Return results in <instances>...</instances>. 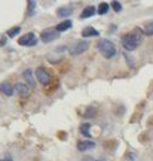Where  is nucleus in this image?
<instances>
[{
	"mask_svg": "<svg viewBox=\"0 0 153 161\" xmlns=\"http://www.w3.org/2000/svg\"><path fill=\"white\" fill-rule=\"evenodd\" d=\"M142 30L139 28H134L132 31H129L128 34H125L123 38H122V44L124 47V49L132 52L142 42Z\"/></svg>",
	"mask_w": 153,
	"mask_h": 161,
	"instance_id": "1",
	"label": "nucleus"
},
{
	"mask_svg": "<svg viewBox=\"0 0 153 161\" xmlns=\"http://www.w3.org/2000/svg\"><path fill=\"white\" fill-rule=\"evenodd\" d=\"M97 48L102 53V55L107 59H110L115 55V45L109 39H100L97 44Z\"/></svg>",
	"mask_w": 153,
	"mask_h": 161,
	"instance_id": "2",
	"label": "nucleus"
},
{
	"mask_svg": "<svg viewBox=\"0 0 153 161\" xmlns=\"http://www.w3.org/2000/svg\"><path fill=\"white\" fill-rule=\"evenodd\" d=\"M58 31L55 30V28H48L45 30L41 31L40 34V39L44 42V43H51L53 40H55L58 38Z\"/></svg>",
	"mask_w": 153,
	"mask_h": 161,
	"instance_id": "3",
	"label": "nucleus"
},
{
	"mask_svg": "<svg viewBox=\"0 0 153 161\" xmlns=\"http://www.w3.org/2000/svg\"><path fill=\"white\" fill-rule=\"evenodd\" d=\"M35 75H36V79L41 83V84H44V86H46V84H49L50 83V80H51V77H50V74L46 72V69H44L43 67H39V68H36V72H35Z\"/></svg>",
	"mask_w": 153,
	"mask_h": 161,
	"instance_id": "4",
	"label": "nucleus"
},
{
	"mask_svg": "<svg viewBox=\"0 0 153 161\" xmlns=\"http://www.w3.org/2000/svg\"><path fill=\"white\" fill-rule=\"evenodd\" d=\"M88 48H89V43L87 40H82V42L76 43L74 47H71V49L69 52L71 55H79V54H83Z\"/></svg>",
	"mask_w": 153,
	"mask_h": 161,
	"instance_id": "5",
	"label": "nucleus"
},
{
	"mask_svg": "<svg viewBox=\"0 0 153 161\" xmlns=\"http://www.w3.org/2000/svg\"><path fill=\"white\" fill-rule=\"evenodd\" d=\"M18 43H19L20 45L31 47V45H35V44H36V38H35V35H34L33 33H26L25 35H23V36L18 40Z\"/></svg>",
	"mask_w": 153,
	"mask_h": 161,
	"instance_id": "6",
	"label": "nucleus"
},
{
	"mask_svg": "<svg viewBox=\"0 0 153 161\" xmlns=\"http://www.w3.org/2000/svg\"><path fill=\"white\" fill-rule=\"evenodd\" d=\"M76 146H78V150H79L80 152H84V151H87V150L94 148V147H95V143H94L93 141H90V140H83V141H79Z\"/></svg>",
	"mask_w": 153,
	"mask_h": 161,
	"instance_id": "7",
	"label": "nucleus"
},
{
	"mask_svg": "<svg viewBox=\"0 0 153 161\" xmlns=\"http://www.w3.org/2000/svg\"><path fill=\"white\" fill-rule=\"evenodd\" d=\"M0 92H3L5 96L10 97V96L14 94V88L11 87L10 83H8V82H3V83H0Z\"/></svg>",
	"mask_w": 153,
	"mask_h": 161,
	"instance_id": "8",
	"label": "nucleus"
},
{
	"mask_svg": "<svg viewBox=\"0 0 153 161\" xmlns=\"http://www.w3.org/2000/svg\"><path fill=\"white\" fill-rule=\"evenodd\" d=\"M99 35V31L92 26H87L82 30V36L83 38H90V36H98Z\"/></svg>",
	"mask_w": 153,
	"mask_h": 161,
	"instance_id": "9",
	"label": "nucleus"
},
{
	"mask_svg": "<svg viewBox=\"0 0 153 161\" xmlns=\"http://www.w3.org/2000/svg\"><path fill=\"white\" fill-rule=\"evenodd\" d=\"M14 89H15L21 97H26V96L29 94V87H28L26 84H24V83H16L15 87H14Z\"/></svg>",
	"mask_w": 153,
	"mask_h": 161,
	"instance_id": "10",
	"label": "nucleus"
},
{
	"mask_svg": "<svg viewBox=\"0 0 153 161\" xmlns=\"http://www.w3.org/2000/svg\"><path fill=\"white\" fill-rule=\"evenodd\" d=\"M97 13V8H94V6H87V8H84L83 9V11H82V14H80V19H87V18H90V16H93L94 14Z\"/></svg>",
	"mask_w": 153,
	"mask_h": 161,
	"instance_id": "11",
	"label": "nucleus"
},
{
	"mask_svg": "<svg viewBox=\"0 0 153 161\" xmlns=\"http://www.w3.org/2000/svg\"><path fill=\"white\" fill-rule=\"evenodd\" d=\"M71 28V21L69 20V19H66V20H63L61 23H59L56 26H55V30L59 33V31H65V30H68V29H70Z\"/></svg>",
	"mask_w": 153,
	"mask_h": 161,
	"instance_id": "12",
	"label": "nucleus"
},
{
	"mask_svg": "<svg viewBox=\"0 0 153 161\" xmlns=\"http://www.w3.org/2000/svg\"><path fill=\"white\" fill-rule=\"evenodd\" d=\"M24 78H25V80H26V83H28L31 88L35 87V79H34V77H33L31 69H26V70L24 72Z\"/></svg>",
	"mask_w": 153,
	"mask_h": 161,
	"instance_id": "13",
	"label": "nucleus"
},
{
	"mask_svg": "<svg viewBox=\"0 0 153 161\" xmlns=\"http://www.w3.org/2000/svg\"><path fill=\"white\" fill-rule=\"evenodd\" d=\"M71 13H73V10H71L70 8H66V6L59 8V9H58V11H56V14H58L60 18H66V16H69Z\"/></svg>",
	"mask_w": 153,
	"mask_h": 161,
	"instance_id": "14",
	"label": "nucleus"
},
{
	"mask_svg": "<svg viewBox=\"0 0 153 161\" xmlns=\"http://www.w3.org/2000/svg\"><path fill=\"white\" fill-rule=\"evenodd\" d=\"M108 10H109V4L108 3H100L99 5H98V8H97V13L99 14V15H104V14H107L108 13Z\"/></svg>",
	"mask_w": 153,
	"mask_h": 161,
	"instance_id": "15",
	"label": "nucleus"
},
{
	"mask_svg": "<svg viewBox=\"0 0 153 161\" xmlns=\"http://www.w3.org/2000/svg\"><path fill=\"white\" fill-rule=\"evenodd\" d=\"M89 128H90V123H87V122H85V123H82V125H80V127H79L80 133H82V135H84L85 137H92Z\"/></svg>",
	"mask_w": 153,
	"mask_h": 161,
	"instance_id": "16",
	"label": "nucleus"
},
{
	"mask_svg": "<svg viewBox=\"0 0 153 161\" xmlns=\"http://www.w3.org/2000/svg\"><path fill=\"white\" fill-rule=\"evenodd\" d=\"M20 30H21V28L20 26H14V28H11L10 30H8V36L9 38H14L15 35H18L19 33H20Z\"/></svg>",
	"mask_w": 153,
	"mask_h": 161,
	"instance_id": "17",
	"label": "nucleus"
},
{
	"mask_svg": "<svg viewBox=\"0 0 153 161\" xmlns=\"http://www.w3.org/2000/svg\"><path fill=\"white\" fill-rule=\"evenodd\" d=\"M95 113H97V109L94 107H88L87 111H85V113H84V117L85 118H92V117L95 116Z\"/></svg>",
	"mask_w": 153,
	"mask_h": 161,
	"instance_id": "18",
	"label": "nucleus"
},
{
	"mask_svg": "<svg viewBox=\"0 0 153 161\" xmlns=\"http://www.w3.org/2000/svg\"><path fill=\"white\" fill-rule=\"evenodd\" d=\"M144 34L148 35V36L153 35V23H148V24L145 25V28H144Z\"/></svg>",
	"mask_w": 153,
	"mask_h": 161,
	"instance_id": "19",
	"label": "nucleus"
},
{
	"mask_svg": "<svg viewBox=\"0 0 153 161\" xmlns=\"http://www.w3.org/2000/svg\"><path fill=\"white\" fill-rule=\"evenodd\" d=\"M35 6H36V3L35 1H28V11H29V15H31L34 13Z\"/></svg>",
	"mask_w": 153,
	"mask_h": 161,
	"instance_id": "20",
	"label": "nucleus"
},
{
	"mask_svg": "<svg viewBox=\"0 0 153 161\" xmlns=\"http://www.w3.org/2000/svg\"><path fill=\"white\" fill-rule=\"evenodd\" d=\"M112 8L114 9V11L119 13V11L122 10V4H120L119 1H112Z\"/></svg>",
	"mask_w": 153,
	"mask_h": 161,
	"instance_id": "21",
	"label": "nucleus"
},
{
	"mask_svg": "<svg viewBox=\"0 0 153 161\" xmlns=\"http://www.w3.org/2000/svg\"><path fill=\"white\" fill-rule=\"evenodd\" d=\"M82 161H95L92 156H85V157H83V160Z\"/></svg>",
	"mask_w": 153,
	"mask_h": 161,
	"instance_id": "22",
	"label": "nucleus"
},
{
	"mask_svg": "<svg viewBox=\"0 0 153 161\" xmlns=\"http://www.w3.org/2000/svg\"><path fill=\"white\" fill-rule=\"evenodd\" d=\"M0 161H4V160H0Z\"/></svg>",
	"mask_w": 153,
	"mask_h": 161,
	"instance_id": "23",
	"label": "nucleus"
}]
</instances>
